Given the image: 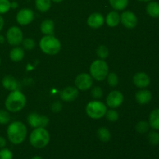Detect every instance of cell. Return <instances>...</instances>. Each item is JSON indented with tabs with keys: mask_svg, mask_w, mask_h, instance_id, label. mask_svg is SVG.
Here are the masks:
<instances>
[{
	"mask_svg": "<svg viewBox=\"0 0 159 159\" xmlns=\"http://www.w3.org/2000/svg\"><path fill=\"white\" fill-rule=\"evenodd\" d=\"M8 140L15 145L22 144L27 135V129L21 121H14L9 124L6 130Z\"/></svg>",
	"mask_w": 159,
	"mask_h": 159,
	"instance_id": "cell-1",
	"label": "cell"
},
{
	"mask_svg": "<svg viewBox=\"0 0 159 159\" xmlns=\"http://www.w3.org/2000/svg\"><path fill=\"white\" fill-rule=\"evenodd\" d=\"M26 103V96L19 89L10 92L5 100L6 110L11 113H17L21 111L25 107Z\"/></svg>",
	"mask_w": 159,
	"mask_h": 159,
	"instance_id": "cell-2",
	"label": "cell"
},
{
	"mask_svg": "<svg viewBox=\"0 0 159 159\" xmlns=\"http://www.w3.org/2000/svg\"><path fill=\"white\" fill-rule=\"evenodd\" d=\"M40 50L48 55H56L61 49V41L54 35H45L39 42Z\"/></svg>",
	"mask_w": 159,
	"mask_h": 159,
	"instance_id": "cell-3",
	"label": "cell"
},
{
	"mask_svg": "<svg viewBox=\"0 0 159 159\" xmlns=\"http://www.w3.org/2000/svg\"><path fill=\"white\" fill-rule=\"evenodd\" d=\"M30 144L35 148H43L50 142V134L46 128L39 127L34 130L30 134Z\"/></svg>",
	"mask_w": 159,
	"mask_h": 159,
	"instance_id": "cell-4",
	"label": "cell"
},
{
	"mask_svg": "<svg viewBox=\"0 0 159 159\" xmlns=\"http://www.w3.org/2000/svg\"><path fill=\"white\" fill-rule=\"evenodd\" d=\"M109 73V66L107 62L102 59L95 60L89 68V74L93 79L101 82L107 79Z\"/></svg>",
	"mask_w": 159,
	"mask_h": 159,
	"instance_id": "cell-5",
	"label": "cell"
},
{
	"mask_svg": "<svg viewBox=\"0 0 159 159\" xmlns=\"http://www.w3.org/2000/svg\"><path fill=\"white\" fill-rule=\"evenodd\" d=\"M107 111V106L98 99L90 101L85 107V113L93 120H99L105 116Z\"/></svg>",
	"mask_w": 159,
	"mask_h": 159,
	"instance_id": "cell-6",
	"label": "cell"
},
{
	"mask_svg": "<svg viewBox=\"0 0 159 159\" xmlns=\"http://www.w3.org/2000/svg\"><path fill=\"white\" fill-rule=\"evenodd\" d=\"M6 40L11 46H19L23 40V31L16 26H11L6 32Z\"/></svg>",
	"mask_w": 159,
	"mask_h": 159,
	"instance_id": "cell-7",
	"label": "cell"
},
{
	"mask_svg": "<svg viewBox=\"0 0 159 159\" xmlns=\"http://www.w3.org/2000/svg\"><path fill=\"white\" fill-rule=\"evenodd\" d=\"M49 118L45 115H40L37 113H31L27 116V122L33 128L43 127L46 128L49 124Z\"/></svg>",
	"mask_w": 159,
	"mask_h": 159,
	"instance_id": "cell-8",
	"label": "cell"
},
{
	"mask_svg": "<svg viewBox=\"0 0 159 159\" xmlns=\"http://www.w3.org/2000/svg\"><path fill=\"white\" fill-rule=\"evenodd\" d=\"M93 84V79L90 74L88 73H81L76 76L75 79V85L79 90L86 91L89 89Z\"/></svg>",
	"mask_w": 159,
	"mask_h": 159,
	"instance_id": "cell-9",
	"label": "cell"
},
{
	"mask_svg": "<svg viewBox=\"0 0 159 159\" xmlns=\"http://www.w3.org/2000/svg\"><path fill=\"white\" fill-rule=\"evenodd\" d=\"M124 100V95L118 90L110 92L106 99V103L111 109H116L120 107Z\"/></svg>",
	"mask_w": 159,
	"mask_h": 159,
	"instance_id": "cell-10",
	"label": "cell"
},
{
	"mask_svg": "<svg viewBox=\"0 0 159 159\" xmlns=\"http://www.w3.org/2000/svg\"><path fill=\"white\" fill-rule=\"evenodd\" d=\"M34 19V12L32 9L29 8L21 9L16 14V22L21 26H27L32 23Z\"/></svg>",
	"mask_w": 159,
	"mask_h": 159,
	"instance_id": "cell-11",
	"label": "cell"
},
{
	"mask_svg": "<svg viewBox=\"0 0 159 159\" xmlns=\"http://www.w3.org/2000/svg\"><path fill=\"white\" fill-rule=\"evenodd\" d=\"M120 23L129 30H132L138 25V17L132 11H124L120 14Z\"/></svg>",
	"mask_w": 159,
	"mask_h": 159,
	"instance_id": "cell-12",
	"label": "cell"
},
{
	"mask_svg": "<svg viewBox=\"0 0 159 159\" xmlns=\"http://www.w3.org/2000/svg\"><path fill=\"white\" fill-rule=\"evenodd\" d=\"M79 89L74 86H67L60 92V97L65 102H72L78 98Z\"/></svg>",
	"mask_w": 159,
	"mask_h": 159,
	"instance_id": "cell-13",
	"label": "cell"
},
{
	"mask_svg": "<svg viewBox=\"0 0 159 159\" xmlns=\"http://www.w3.org/2000/svg\"><path fill=\"white\" fill-rule=\"evenodd\" d=\"M133 82L136 87L140 89H145L149 86L151 83V79L148 74L143 71L137 72L133 76Z\"/></svg>",
	"mask_w": 159,
	"mask_h": 159,
	"instance_id": "cell-14",
	"label": "cell"
},
{
	"mask_svg": "<svg viewBox=\"0 0 159 159\" xmlns=\"http://www.w3.org/2000/svg\"><path fill=\"white\" fill-rule=\"evenodd\" d=\"M105 19L100 12H93L89 16L87 24L92 29H99L104 24Z\"/></svg>",
	"mask_w": 159,
	"mask_h": 159,
	"instance_id": "cell-15",
	"label": "cell"
},
{
	"mask_svg": "<svg viewBox=\"0 0 159 159\" xmlns=\"http://www.w3.org/2000/svg\"><path fill=\"white\" fill-rule=\"evenodd\" d=\"M135 99L137 102L140 105H146L149 103L152 99V94L151 91L145 89H141V90L138 91L135 94Z\"/></svg>",
	"mask_w": 159,
	"mask_h": 159,
	"instance_id": "cell-16",
	"label": "cell"
},
{
	"mask_svg": "<svg viewBox=\"0 0 159 159\" xmlns=\"http://www.w3.org/2000/svg\"><path fill=\"white\" fill-rule=\"evenodd\" d=\"M2 85L3 88L6 89L8 91H14L18 89L19 82L15 77L12 75H6L3 77L2 80Z\"/></svg>",
	"mask_w": 159,
	"mask_h": 159,
	"instance_id": "cell-17",
	"label": "cell"
},
{
	"mask_svg": "<svg viewBox=\"0 0 159 159\" xmlns=\"http://www.w3.org/2000/svg\"><path fill=\"white\" fill-rule=\"evenodd\" d=\"M105 22L110 27H115L120 23V16L117 11H110L106 16Z\"/></svg>",
	"mask_w": 159,
	"mask_h": 159,
	"instance_id": "cell-18",
	"label": "cell"
},
{
	"mask_svg": "<svg viewBox=\"0 0 159 159\" xmlns=\"http://www.w3.org/2000/svg\"><path fill=\"white\" fill-rule=\"evenodd\" d=\"M40 30L44 35H54V23L52 20H45L40 23Z\"/></svg>",
	"mask_w": 159,
	"mask_h": 159,
	"instance_id": "cell-19",
	"label": "cell"
},
{
	"mask_svg": "<svg viewBox=\"0 0 159 159\" xmlns=\"http://www.w3.org/2000/svg\"><path fill=\"white\" fill-rule=\"evenodd\" d=\"M146 12L149 16L154 19L159 18V2L156 1L148 2L146 6Z\"/></svg>",
	"mask_w": 159,
	"mask_h": 159,
	"instance_id": "cell-20",
	"label": "cell"
},
{
	"mask_svg": "<svg viewBox=\"0 0 159 159\" xmlns=\"http://www.w3.org/2000/svg\"><path fill=\"white\" fill-rule=\"evenodd\" d=\"M24 51L22 48L16 46L9 52V58L13 62H20L24 57Z\"/></svg>",
	"mask_w": 159,
	"mask_h": 159,
	"instance_id": "cell-21",
	"label": "cell"
},
{
	"mask_svg": "<svg viewBox=\"0 0 159 159\" xmlns=\"http://www.w3.org/2000/svg\"><path fill=\"white\" fill-rule=\"evenodd\" d=\"M148 124L151 128L159 130V108L152 110L149 114Z\"/></svg>",
	"mask_w": 159,
	"mask_h": 159,
	"instance_id": "cell-22",
	"label": "cell"
},
{
	"mask_svg": "<svg viewBox=\"0 0 159 159\" xmlns=\"http://www.w3.org/2000/svg\"><path fill=\"white\" fill-rule=\"evenodd\" d=\"M51 0H35V7L39 12H47L51 7Z\"/></svg>",
	"mask_w": 159,
	"mask_h": 159,
	"instance_id": "cell-23",
	"label": "cell"
},
{
	"mask_svg": "<svg viewBox=\"0 0 159 159\" xmlns=\"http://www.w3.org/2000/svg\"><path fill=\"white\" fill-rule=\"evenodd\" d=\"M110 6L116 11L124 10L129 4V0H109Z\"/></svg>",
	"mask_w": 159,
	"mask_h": 159,
	"instance_id": "cell-24",
	"label": "cell"
},
{
	"mask_svg": "<svg viewBox=\"0 0 159 159\" xmlns=\"http://www.w3.org/2000/svg\"><path fill=\"white\" fill-rule=\"evenodd\" d=\"M97 137L102 142L107 143L111 139V133L107 127H99L97 130Z\"/></svg>",
	"mask_w": 159,
	"mask_h": 159,
	"instance_id": "cell-25",
	"label": "cell"
},
{
	"mask_svg": "<svg viewBox=\"0 0 159 159\" xmlns=\"http://www.w3.org/2000/svg\"><path fill=\"white\" fill-rule=\"evenodd\" d=\"M150 129V125L148 124V121L141 120L137 123L135 126V130L139 134H146L149 131Z\"/></svg>",
	"mask_w": 159,
	"mask_h": 159,
	"instance_id": "cell-26",
	"label": "cell"
},
{
	"mask_svg": "<svg viewBox=\"0 0 159 159\" xmlns=\"http://www.w3.org/2000/svg\"><path fill=\"white\" fill-rule=\"evenodd\" d=\"M148 141L150 144L156 146L159 144V133L158 130H152L148 134Z\"/></svg>",
	"mask_w": 159,
	"mask_h": 159,
	"instance_id": "cell-27",
	"label": "cell"
},
{
	"mask_svg": "<svg viewBox=\"0 0 159 159\" xmlns=\"http://www.w3.org/2000/svg\"><path fill=\"white\" fill-rule=\"evenodd\" d=\"M96 54L102 60L107 58L109 55V49L105 45H100L96 49Z\"/></svg>",
	"mask_w": 159,
	"mask_h": 159,
	"instance_id": "cell-28",
	"label": "cell"
},
{
	"mask_svg": "<svg viewBox=\"0 0 159 159\" xmlns=\"http://www.w3.org/2000/svg\"><path fill=\"white\" fill-rule=\"evenodd\" d=\"M107 83L109 84V85L110 87H116L118 85V82H119L118 76L114 72L108 73V75L107 76Z\"/></svg>",
	"mask_w": 159,
	"mask_h": 159,
	"instance_id": "cell-29",
	"label": "cell"
},
{
	"mask_svg": "<svg viewBox=\"0 0 159 159\" xmlns=\"http://www.w3.org/2000/svg\"><path fill=\"white\" fill-rule=\"evenodd\" d=\"M10 115L8 110H0V124L1 125H6L10 122Z\"/></svg>",
	"mask_w": 159,
	"mask_h": 159,
	"instance_id": "cell-30",
	"label": "cell"
},
{
	"mask_svg": "<svg viewBox=\"0 0 159 159\" xmlns=\"http://www.w3.org/2000/svg\"><path fill=\"white\" fill-rule=\"evenodd\" d=\"M105 116L107 120L110 121V122H116L119 119V113L114 109H111L110 110H107Z\"/></svg>",
	"mask_w": 159,
	"mask_h": 159,
	"instance_id": "cell-31",
	"label": "cell"
},
{
	"mask_svg": "<svg viewBox=\"0 0 159 159\" xmlns=\"http://www.w3.org/2000/svg\"><path fill=\"white\" fill-rule=\"evenodd\" d=\"M11 9V2L9 0H0V15L6 14Z\"/></svg>",
	"mask_w": 159,
	"mask_h": 159,
	"instance_id": "cell-32",
	"label": "cell"
},
{
	"mask_svg": "<svg viewBox=\"0 0 159 159\" xmlns=\"http://www.w3.org/2000/svg\"><path fill=\"white\" fill-rule=\"evenodd\" d=\"M22 44H23V48L27 50V51H31V50L34 49L36 46L35 41H34V39L32 38L23 39V42H22Z\"/></svg>",
	"mask_w": 159,
	"mask_h": 159,
	"instance_id": "cell-33",
	"label": "cell"
},
{
	"mask_svg": "<svg viewBox=\"0 0 159 159\" xmlns=\"http://www.w3.org/2000/svg\"><path fill=\"white\" fill-rule=\"evenodd\" d=\"M91 96L95 99H101L103 96V91H102V88L99 86L93 87L91 90Z\"/></svg>",
	"mask_w": 159,
	"mask_h": 159,
	"instance_id": "cell-34",
	"label": "cell"
},
{
	"mask_svg": "<svg viewBox=\"0 0 159 159\" xmlns=\"http://www.w3.org/2000/svg\"><path fill=\"white\" fill-rule=\"evenodd\" d=\"M13 154L9 149L2 148L0 149V159H12Z\"/></svg>",
	"mask_w": 159,
	"mask_h": 159,
	"instance_id": "cell-35",
	"label": "cell"
},
{
	"mask_svg": "<svg viewBox=\"0 0 159 159\" xmlns=\"http://www.w3.org/2000/svg\"><path fill=\"white\" fill-rule=\"evenodd\" d=\"M51 108L53 113H59L62 110V105L60 102L56 101V102H54L51 104Z\"/></svg>",
	"mask_w": 159,
	"mask_h": 159,
	"instance_id": "cell-36",
	"label": "cell"
},
{
	"mask_svg": "<svg viewBox=\"0 0 159 159\" xmlns=\"http://www.w3.org/2000/svg\"><path fill=\"white\" fill-rule=\"evenodd\" d=\"M6 146V140L2 136H0V149L4 148Z\"/></svg>",
	"mask_w": 159,
	"mask_h": 159,
	"instance_id": "cell-37",
	"label": "cell"
},
{
	"mask_svg": "<svg viewBox=\"0 0 159 159\" xmlns=\"http://www.w3.org/2000/svg\"><path fill=\"white\" fill-rule=\"evenodd\" d=\"M18 7V2H16V0H13V1L11 2V9H16Z\"/></svg>",
	"mask_w": 159,
	"mask_h": 159,
	"instance_id": "cell-38",
	"label": "cell"
},
{
	"mask_svg": "<svg viewBox=\"0 0 159 159\" xmlns=\"http://www.w3.org/2000/svg\"><path fill=\"white\" fill-rule=\"evenodd\" d=\"M4 23H5L4 19H3V17L2 16V15H0V32H1L3 26H4Z\"/></svg>",
	"mask_w": 159,
	"mask_h": 159,
	"instance_id": "cell-39",
	"label": "cell"
},
{
	"mask_svg": "<svg viewBox=\"0 0 159 159\" xmlns=\"http://www.w3.org/2000/svg\"><path fill=\"white\" fill-rule=\"evenodd\" d=\"M5 42V37L3 35H0V43H3Z\"/></svg>",
	"mask_w": 159,
	"mask_h": 159,
	"instance_id": "cell-40",
	"label": "cell"
},
{
	"mask_svg": "<svg viewBox=\"0 0 159 159\" xmlns=\"http://www.w3.org/2000/svg\"><path fill=\"white\" fill-rule=\"evenodd\" d=\"M63 1L64 0H51V2H53L54 3H60Z\"/></svg>",
	"mask_w": 159,
	"mask_h": 159,
	"instance_id": "cell-41",
	"label": "cell"
},
{
	"mask_svg": "<svg viewBox=\"0 0 159 159\" xmlns=\"http://www.w3.org/2000/svg\"><path fill=\"white\" fill-rule=\"evenodd\" d=\"M31 159H43V158H42V157L38 156V155H36V156H34Z\"/></svg>",
	"mask_w": 159,
	"mask_h": 159,
	"instance_id": "cell-42",
	"label": "cell"
},
{
	"mask_svg": "<svg viewBox=\"0 0 159 159\" xmlns=\"http://www.w3.org/2000/svg\"><path fill=\"white\" fill-rule=\"evenodd\" d=\"M138 1L141 2H148L152 1V0H138Z\"/></svg>",
	"mask_w": 159,
	"mask_h": 159,
	"instance_id": "cell-43",
	"label": "cell"
},
{
	"mask_svg": "<svg viewBox=\"0 0 159 159\" xmlns=\"http://www.w3.org/2000/svg\"><path fill=\"white\" fill-rule=\"evenodd\" d=\"M0 65H1V57H0Z\"/></svg>",
	"mask_w": 159,
	"mask_h": 159,
	"instance_id": "cell-44",
	"label": "cell"
},
{
	"mask_svg": "<svg viewBox=\"0 0 159 159\" xmlns=\"http://www.w3.org/2000/svg\"><path fill=\"white\" fill-rule=\"evenodd\" d=\"M9 1H10V0H9ZM11 1H13V0H11Z\"/></svg>",
	"mask_w": 159,
	"mask_h": 159,
	"instance_id": "cell-45",
	"label": "cell"
}]
</instances>
